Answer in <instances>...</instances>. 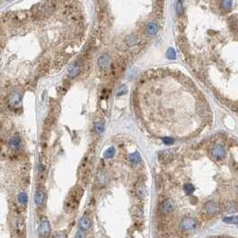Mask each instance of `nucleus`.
Segmentation results:
<instances>
[{"mask_svg":"<svg viewBox=\"0 0 238 238\" xmlns=\"http://www.w3.org/2000/svg\"><path fill=\"white\" fill-rule=\"evenodd\" d=\"M115 152H116V150L114 147H110L108 148L105 152H104V158L105 159H112L114 156H115Z\"/></svg>","mask_w":238,"mask_h":238,"instance_id":"15","label":"nucleus"},{"mask_svg":"<svg viewBox=\"0 0 238 238\" xmlns=\"http://www.w3.org/2000/svg\"><path fill=\"white\" fill-rule=\"evenodd\" d=\"M129 159L133 164H138L141 162L142 158H141V155H140L138 152H134V153H132L129 156Z\"/></svg>","mask_w":238,"mask_h":238,"instance_id":"14","label":"nucleus"},{"mask_svg":"<svg viewBox=\"0 0 238 238\" xmlns=\"http://www.w3.org/2000/svg\"><path fill=\"white\" fill-rule=\"evenodd\" d=\"M180 227L184 231H191L196 227V221L192 218H185L182 219Z\"/></svg>","mask_w":238,"mask_h":238,"instance_id":"2","label":"nucleus"},{"mask_svg":"<svg viewBox=\"0 0 238 238\" xmlns=\"http://www.w3.org/2000/svg\"><path fill=\"white\" fill-rule=\"evenodd\" d=\"M225 154H226L225 150L220 145H216L211 149V155L215 159L221 160L225 157Z\"/></svg>","mask_w":238,"mask_h":238,"instance_id":"4","label":"nucleus"},{"mask_svg":"<svg viewBox=\"0 0 238 238\" xmlns=\"http://www.w3.org/2000/svg\"><path fill=\"white\" fill-rule=\"evenodd\" d=\"M146 32L149 34V35H155L157 32H158V25L157 23L155 22H149L147 25H146Z\"/></svg>","mask_w":238,"mask_h":238,"instance_id":"11","label":"nucleus"},{"mask_svg":"<svg viewBox=\"0 0 238 238\" xmlns=\"http://www.w3.org/2000/svg\"><path fill=\"white\" fill-rule=\"evenodd\" d=\"M95 131L98 133H102L104 131H105V125L102 122H97L95 124Z\"/></svg>","mask_w":238,"mask_h":238,"instance_id":"19","label":"nucleus"},{"mask_svg":"<svg viewBox=\"0 0 238 238\" xmlns=\"http://www.w3.org/2000/svg\"><path fill=\"white\" fill-rule=\"evenodd\" d=\"M34 201H35V203L37 206H39V207L42 206L45 201V192L42 190L37 191V192L35 194V197H34Z\"/></svg>","mask_w":238,"mask_h":238,"instance_id":"7","label":"nucleus"},{"mask_svg":"<svg viewBox=\"0 0 238 238\" xmlns=\"http://www.w3.org/2000/svg\"><path fill=\"white\" fill-rule=\"evenodd\" d=\"M221 6H222V8L225 11L230 10V8L232 6V0H222Z\"/></svg>","mask_w":238,"mask_h":238,"instance_id":"21","label":"nucleus"},{"mask_svg":"<svg viewBox=\"0 0 238 238\" xmlns=\"http://www.w3.org/2000/svg\"><path fill=\"white\" fill-rule=\"evenodd\" d=\"M9 144V147L13 150H17L20 146H21V142H20V140L16 137H13L10 139V141L8 143Z\"/></svg>","mask_w":238,"mask_h":238,"instance_id":"12","label":"nucleus"},{"mask_svg":"<svg viewBox=\"0 0 238 238\" xmlns=\"http://www.w3.org/2000/svg\"><path fill=\"white\" fill-rule=\"evenodd\" d=\"M98 183L100 185H104L107 183V176L104 173H100L98 176Z\"/></svg>","mask_w":238,"mask_h":238,"instance_id":"17","label":"nucleus"},{"mask_svg":"<svg viewBox=\"0 0 238 238\" xmlns=\"http://www.w3.org/2000/svg\"><path fill=\"white\" fill-rule=\"evenodd\" d=\"M110 64H111V58L107 54L100 55L99 59H98V65H99V67L100 69L105 70V69L108 68L110 66Z\"/></svg>","mask_w":238,"mask_h":238,"instance_id":"5","label":"nucleus"},{"mask_svg":"<svg viewBox=\"0 0 238 238\" xmlns=\"http://www.w3.org/2000/svg\"><path fill=\"white\" fill-rule=\"evenodd\" d=\"M17 200H18V202L22 205H25L27 202H28V197H27V194L25 192H21L19 193L18 197H17Z\"/></svg>","mask_w":238,"mask_h":238,"instance_id":"18","label":"nucleus"},{"mask_svg":"<svg viewBox=\"0 0 238 238\" xmlns=\"http://www.w3.org/2000/svg\"><path fill=\"white\" fill-rule=\"evenodd\" d=\"M55 118L54 117H52V116L48 117L46 119V121H45V128L50 129L53 126V125L55 124Z\"/></svg>","mask_w":238,"mask_h":238,"instance_id":"16","label":"nucleus"},{"mask_svg":"<svg viewBox=\"0 0 238 238\" xmlns=\"http://www.w3.org/2000/svg\"><path fill=\"white\" fill-rule=\"evenodd\" d=\"M21 101V95L17 92H13L9 98H8V102L11 106H16Z\"/></svg>","mask_w":238,"mask_h":238,"instance_id":"9","label":"nucleus"},{"mask_svg":"<svg viewBox=\"0 0 238 238\" xmlns=\"http://www.w3.org/2000/svg\"><path fill=\"white\" fill-rule=\"evenodd\" d=\"M174 208V203L171 200H166L165 201L162 202L161 206H160V211L164 213H167L170 212Z\"/></svg>","mask_w":238,"mask_h":238,"instance_id":"8","label":"nucleus"},{"mask_svg":"<svg viewBox=\"0 0 238 238\" xmlns=\"http://www.w3.org/2000/svg\"><path fill=\"white\" fill-rule=\"evenodd\" d=\"M223 221L227 224H238V216L227 217L223 219Z\"/></svg>","mask_w":238,"mask_h":238,"instance_id":"20","label":"nucleus"},{"mask_svg":"<svg viewBox=\"0 0 238 238\" xmlns=\"http://www.w3.org/2000/svg\"><path fill=\"white\" fill-rule=\"evenodd\" d=\"M81 231H80V232H78L76 234H75V237H85V234H81Z\"/></svg>","mask_w":238,"mask_h":238,"instance_id":"28","label":"nucleus"},{"mask_svg":"<svg viewBox=\"0 0 238 238\" xmlns=\"http://www.w3.org/2000/svg\"><path fill=\"white\" fill-rule=\"evenodd\" d=\"M91 219L88 217H82L80 219L79 227H80L81 230L86 231V230H88L91 227Z\"/></svg>","mask_w":238,"mask_h":238,"instance_id":"6","label":"nucleus"},{"mask_svg":"<svg viewBox=\"0 0 238 238\" xmlns=\"http://www.w3.org/2000/svg\"><path fill=\"white\" fill-rule=\"evenodd\" d=\"M163 143L166 145H170L174 143V140L170 137H165L163 138Z\"/></svg>","mask_w":238,"mask_h":238,"instance_id":"27","label":"nucleus"},{"mask_svg":"<svg viewBox=\"0 0 238 238\" xmlns=\"http://www.w3.org/2000/svg\"><path fill=\"white\" fill-rule=\"evenodd\" d=\"M179 41V46L181 48V49L183 50V51H185L188 48V44H187V41L185 38H180L178 39Z\"/></svg>","mask_w":238,"mask_h":238,"instance_id":"22","label":"nucleus"},{"mask_svg":"<svg viewBox=\"0 0 238 238\" xmlns=\"http://www.w3.org/2000/svg\"><path fill=\"white\" fill-rule=\"evenodd\" d=\"M81 195H82V190L81 188H76L71 192V195L69 196V198L67 199L65 204V208L66 211L70 212L76 211L77 208L79 207V201Z\"/></svg>","mask_w":238,"mask_h":238,"instance_id":"1","label":"nucleus"},{"mask_svg":"<svg viewBox=\"0 0 238 238\" xmlns=\"http://www.w3.org/2000/svg\"><path fill=\"white\" fill-rule=\"evenodd\" d=\"M79 72H80V67L76 63L73 64L72 65H70V67L68 69V73L72 77H74V76L78 75Z\"/></svg>","mask_w":238,"mask_h":238,"instance_id":"13","label":"nucleus"},{"mask_svg":"<svg viewBox=\"0 0 238 238\" xmlns=\"http://www.w3.org/2000/svg\"><path fill=\"white\" fill-rule=\"evenodd\" d=\"M50 232V225H49V222L47 220V219H44V220H41V222L39 223V226L38 227V233H39V235L40 237H45L47 236Z\"/></svg>","mask_w":238,"mask_h":238,"instance_id":"3","label":"nucleus"},{"mask_svg":"<svg viewBox=\"0 0 238 238\" xmlns=\"http://www.w3.org/2000/svg\"><path fill=\"white\" fill-rule=\"evenodd\" d=\"M184 191H185V192L186 194L190 195V194H192V193L194 192V187H193V185H191V184H185V185H184Z\"/></svg>","mask_w":238,"mask_h":238,"instance_id":"23","label":"nucleus"},{"mask_svg":"<svg viewBox=\"0 0 238 238\" xmlns=\"http://www.w3.org/2000/svg\"><path fill=\"white\" fill-rule=\"evenodd\" d=\"M176 13L178 15H182L184 13V7H183V4H182L181 0H178L176 3Z\"/></svg>","mask_w":238,"mask_h":238,"instance_id":"24","label":"nucleus"},{"mask_svg":"<svg viewBox=\"0 0 238 238\" xmlns=\"http://www.w3.org/2000/svg\"><path fill=\"white\" fill-rule=\"evenodd\" d=\"M205 209L209 214H215L218 211V205L213 202V201H209L207 202L205 205Z\"/></svg>","mask_w":238,"mask_h":238,"instance_id":"10","label":"nucleus"},{"mask_svg":"<svg viewBox=\"0 0 238 238\" xmlns=\"http://www.w3.org/2000/svg\"><path fill=\"white\" fill-rule=\"evenodd\" d=\"M166 57L169 59H175L176 58V52L173 48H168L166 52Z\"/></svg>","mask_w":238,"mask_h":238,"instance_id":"25","label":"nucleus"},{"mask_svg":"<svg viewBox=\"0 0 238 238\" xmlns=\"http://www.w3.org/2000/svg\"><path fill=\"white\" fill-rule=\"evenodd\" d=\"M137 193H138V195L140 196V197H143V196L146 194V189H145V187H143V185L140 186L137 189Z\"/></svg>","mask_w":238,"mask_h":238,"instance_id":"26","label":"nucleus"}]
</instances>
